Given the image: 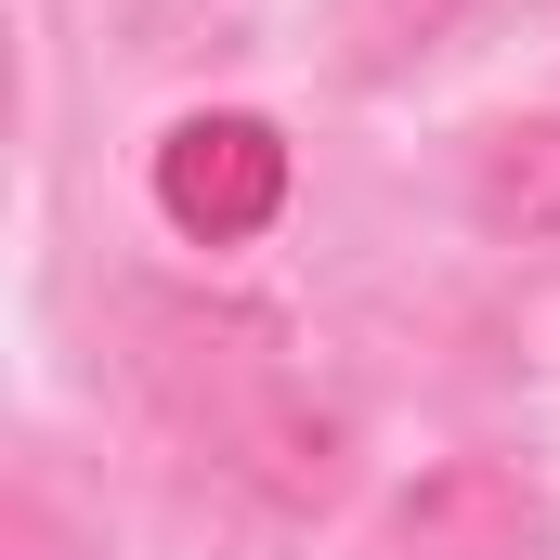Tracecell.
<instances>
[{
	"instance_id": "cell-1",
	"label": "cell",
	"mask_w": 560,
	"mask_h": 560,
	"mask_svg": "<svg viewBox=\"0 0 560 560\" xmlns=\"http://www.w3.org/2000/svg\"><path fill=\"white\" fill-rule=\"evenodd\" d=\"M118 352H131L156 430L196 469H222L248 509L326 522L352 495V405L300 365V339L275 313L209 300V287H131L118 300Z\"/></svg>"
},
{
	"instance_id": "cell-2",
	"label": "cell",
	"mask_w": 560,
	"mask_h": 560,
	"mask_svg": "<svg viewBox=\"0 0 560 560\" xmlns=\"http://www.w3.org/2000/svg\"><path fill=\"white\" fill-rule=\"evenodd\" d=\"M287 183H300V156L261 105H183L170 131L143 143V196H156V222L183 235V248H261L287 222Z\"/></svg>"
},
{
	"instance_id": "cell-3",
	"label": "cell",
	"mask_w": 560,
	"mask_h": 560,
	"mask_svg": "<svg viewBox=\"0 0 560 560\" xmlns=\"http://www.w3.org/2000/svg\"><path fill=\"white\" fill-rule=\"evenodd\" d=\"M365 560H548V509L509 456H443L378 509Z\"/></svg>"
},
{
	"instance_id": "cell-4",
	"label": "cell",
	"mask_w": 560,
	"mask_h": 560,
	"mask_svg": "<svg viewBox=\"0 0 560 560\" xmlns=\"http://www.w3.org/2000/svg\"><path fill=\"white\" fill-rule=\"evenodd\" d=\"M469 222L482 235H522V248H560V105L495 118V131L469 143Z\"/></svg>"
},
{
	"instance_id": "cell-5",
	"label": "cell",
	"mask_w": 560,
	"mask_h": 560,
	"mask_svg": "<svg viewBox=\"0 0 560 560\" xmlns=\"http://www.w3.org/2000/svg\"><path fill=\"white\" fill-rule=\"evenodd\" d=\"M469 0H352V26H365V52H430L443 26H456Z\"/></svg>"
},
{
	"instance_id": "cell-6",
	"label": "cell",
	"mask_w": 560,
	"mask_h": 560,
	"mask_svg": "<svg viewBox=\"0 0 560 560\" xmlns=\"http://www.w3.org/2000/svg\"><path fill=\"white\" fill-rule=\"evenodd\" d=\"M0 560H79V548H66V522H52L39 495H13V509H0Z\"/></svg>"
}]
</instances>
